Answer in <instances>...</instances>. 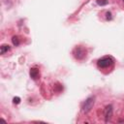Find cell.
Here are the masks:
<instances>
[{"instance_id": "cell-9", "label": "cell", "mask_w": 124, "mask_h": 124, "mask_svg": "<svg viewBox=\"0 0 124 124\" xmlns=\"http://www.w3.org/2000/svg\"><path fill=\"white\" fill-rule=\"evenodd\" d=\"M106 20H112V13L111 12H107L106 13Z\"/></svg>"}, {"instance_id": "cell-6", "label": "cell", "mask_w": 124, "mask_h": 124, "mask_svg": "<svg viewBox=\"0 0 124 124\" xmlns=\"http://www.w3.org/2000/svg\"><path fill=\"white\" fill-rule=\"evenodd\" d=\"M11 49V47L9 45H2L1 47H0V53H1L2 55L5 54L6 52H8Z\"/></svg>"}, {"instance_id": "cell-11", "label": "cell", "mask_w": 124, "mask_h": 124, "mask_svg": "<svg viewBox=\"0 0 124 124\" xmlns=\"http://www.w3.org/2000/svg\"><path fill=\"white\" fill-rule=\"evenodd\" d=\"M123 2H124V0H123Z\"/></svg>"}, {"instance_id": "cell-3", "label": "cell", "mask_w": 124, "mask_h": 124, "mask_svg": "<svg viewBox=\"0 0 124 124\" xmlns=\"http://www.w3.org/2000/svg\"><path fill=\"white\" fill-rule=\"evenodd\" d=\"M94 103H95V97L94 96L88 97L81 105V112L84 113H88L90 111L92 110L93 106H94Z\"/></svg>"}, {"instance_id": "cell-2", "label": "cell", "mask_w": 124, "mask_h": 124, "mask_svg": "<svg viewBox=\"0 0 124 124\" xmlns=\"http://www.w3.org/2000/svg\"><path fill=\"white\" fill-rule=\"evenodd\" d=\"M112 64H113V58L112 56H104L102 58L98 59L97 61V66L100 69L110 68Z\"/></svg>"}, {"instance_id": "cell-7", "label": "cell", "mask_w": 124, "mask_h": 124, "mask_svg": "<svg viewBox=\"0 0 124 124\" xmlns=\"http://www.w3.org/2000/svg\"><path fill=\"white\" fill-rule=\"evenodd\" d=\"M12 42H13V45H14L15 47L20 46V39H19V36H13Z\"/></svg>"}, {"instance_id": "cell-10", "label": "cell", "mask_w": 124, "mask_h": 124, "mask_svg": "<svg viewBox=\"0 0 124 124\" xmlns=\"http://www.w3.org/2000/svg\"><path fill=\"white\" fill-rule=\"evenodd\" d=\"M13 103L16 104V105L20 104V97H15V98L13 99Z\"/></svg>"}, {"instance_id": "cell-4", "label": "cell", "mask_w": 124, "mask_h": 124, "mask_svg": "<svg viewBox=\"0 0 124 124\" xmlns=\"http://www.w3.org/2000/svg\"><path fill=\"white\" fill-rule=\"evenodd\" d=\"M112 113H113V107L112 105H108L104 110V116H105V122L106 123H108L112 119Z\"/></svg>"}, {"instance_id": "cell-1", "label": "cell", "mask_w": 124, "mask_h": 124, "mask_svg": "<svg viewBox=\"0 0 124 124\" xmlns=\"http://www.w3.org/2000/svg\"><path fill=\"white\" fill-rule=\"evenodd\" d=\"M73 55L74 57L77 59V60H84L86 55H87V51H86V48H84V47H81V46H77L75 48L73 49Z\"/></svg>"}, {"instance_id": "cell-5", "label": "cell", "mask_w": 124, "mask_h": 124, "mask_svg": "<svg viewBox=\"0 0 124 124\" xmlns=\"http://www.w3.org/2000/svg\"><path fill=\"white\" fill-rule=\"evenodd\" d=\"M29 74H30V78H31L32 80H37L40 79V70H39L38 68H36V67L31 68Z\"/></svg>"}, {"instance_id": "cell-8", "label": "cell", "mask_w": 124, "mask_h": 124, "mask_svg": "<svg viewBox=\"0 0 124 124\" xmlns=\"http://www.w3.org/2000/svg\"><path fill=\"white\" fill-rule=\"evenodd\" d=\"M97 4L100 6H105L108 4V0H97Z\"/></svg>"}]
</instances>
